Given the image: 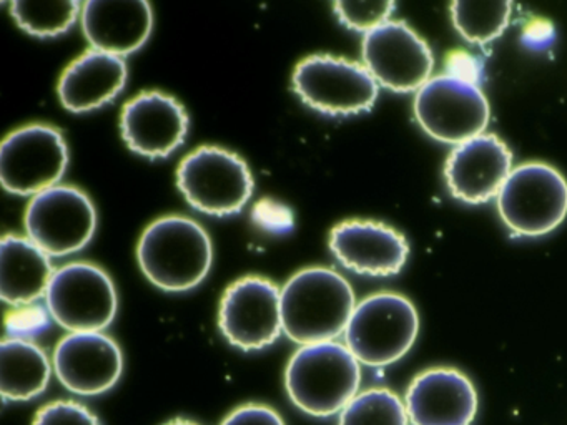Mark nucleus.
Wrapping results in <instances>:
<instances>
[{
	"label": "nucleus",
	"instance_id": "4",
	"mask_svg": "<svg viewBox=\"0 0 567 425\" xmlns=\"http://www.w3.org/2000/svg\"><path fill=\"white\" fill-rule=\"evenodd\" d=\"M417 332L420 314L410 299L396 292H374L358 302L344 341L360 364L383 367L410 352Z\"/></svg>",
	"mask_w": 567,
	"mask_h": 425
},
{
	"label": "nucleus",
	"instance_id": "27",
	"mask_svg": "<svg viewBox=\"0 0 567 425\" xmlns=\"http://www.w3.org/2000/svg\"><path fill=\"white\" fill-rule=\"evenodd\" d=\"M51 312H49L48 305L25 304L19 305V308L12 309L8 315H6V329H8L11 338L25 339L32 335L41 334L51 324Z\"/></svg>",
	"mask_w": 567,
	"mask_h": 425
},
{
	"label": "nucleus",
	"instance_id": "7",
	"mask_svg": "<svg viewBox=\"0 0 567 425\" xmlns=\"http://www.w3.org/2000/svg\"><path fill=\"white\" fill-rule=\"evenodd\" d=\"M177 185L198 211L227 216L247 205L254 193V176L237 153L204 145L182 159Z\"/></svg>",
	"mask_w": 567,
	"mask_h": 425
},
{
	"label": "nucleus",
	"instance_id": "31",
	"mask_svg": "<svg viewBox=\"0 0 567 425\" xmlns=\"http://www.w3.org/2000/svg\"><path fill=\"white\" fill-rule=\"evenodd\" d=\"M165 425H198V424H195V422L182 421V418H177V421L168 422V424H165Z\"/></svg>",
	"mask_w": 567,
	"mask_h": 425
},
{
	"label": "nucleus",
	"instance_id": "21",
	"mask_svg": "<svg viewBox=\"0 0 567 425\" xmlns=\"http://www.w3.org/2000/svg\"><path fill=\"white\" fill-rule=\"evenodd\" d=\"M55 269L32 239L6 235L0 242V296L8 304H32L45 296Z\"/></svg>",
	"mask_w": 567,
	"mask_h": 425
},
{
	"label": "nucleus",
	"instance_id": "16",
	"mask_svg": "<svg viewBox=\"0 0 567 425\" xmlns=\"http://www.w3.org/2000/svg\"><path fill=\"white\" fill-rule=\"evenodd\" d=\"M330 249L344 268L374 278L398 274L410 255V246L400 231L370 219H348L334 226Z\"/></svg>",
	"mask_w": 567,
	"mask_h": 425
},
{
	"label": "nucleus",
	"instance_id": "3",
	"mask_svg": "<svg viewBox=\"0 0 567 425\" xmlns=\"http://www.w3.org/2000/svg\"><path fill=\"white\" fill-rule=\"evenodd\" d=\"M361 367L347 344L337 341L301 345L285 371L288 397L305 414L331 417L358 395Z\"/></svg>",
	"mask_w": 567,
	"mask_h": 425
},
{
	"label": "nucleus",
	"instance_id": "19",
	"mask_svg": "<svg viewBox=\"0 0 567 425\" xmlns=\"http://www.w3.org/2000/svg\"><path fill=\"white\" fill-rule=\"evenodd\" d=\"M82 30L92 49L124 56L147 42L154 12L145 0H89L82 3Z\"/></svg>",
	"mask_w": 567,
	"mask_h": 425
},
{
	"label": "nucleus",
	"instance_id": "22",
	"mask_svg": "<svg viewBox=\"0 0 567 425\" xmlns=\"http://www.w3.org/2000/svg\"><path fill=\"white\" fill-rule=\"evenodd\" d=\"M51 362L34 342L8 338L0 344V392L6 401L39 397L51 381Z\"/></svg>",
	"mask_w": 567,
	"mask_h": 425
},
{
	"label": "nucleus",
	"instance_id": "23",
	"mask_svg": "<svg viewBox=\"0 0 567 425\" xmlns=\"http://www.w3.org/2000/svg\"><path fill=\"white\" fill-rule=\"evenodd\" d=\"M451 19L467 42L484 45L503 35L513 15L511 2H453Z\"/></svg>",
	"mask_w": 567,
	"mask_h": 425
},
{
	"label": "nucleus",
	"instance_id": "10",
	"mask_svg": "<svg viewBox=\"0 0 567 425\" xmlns=\"http://www.w3.org/2000/svg\"><path fill=\"white\" fill-rule=\"evenodd\" d=\"M69 163L61 129L45 123L21 126L0 145V179L14 195H38L58 185Z\"/></svg>",
	"mask_w": 567,
	"mask_h": 425
},
{
	"label": "nucleus",
	"instance_id": "28",
	"mask_svg": "<svg viewBox=\"0 0 567 425\" xmlns=\"http://www.w3.org/2000/svg\"><path fill=\"white\" fill-rule=\"evenodd\" d=\"M32 425H101V422L79 402L58 401L42 407Z\"/></svg>",
	"mask_w": 567,
	"mask_h": 425
},
{
	"label": "nucleus",
	"instance_id": "8",
	"mask_svg": "<svg viewBox=\"0 0 567 425\" xmlns=\"http://www.w3.org/2000/svg\"><path fill=\"white\" fill-rule=\"evenodd\" d=\"M291 83L307 105L333 116L368 112L380 92L363 63L330 53H315L301 60Z\"/></svg>",
	"mask_w": 567,
	"mask_h": 425
},
{
	"label": "nucleus",
	"instance_id": "1",
	"mask_svg": "<svg viewBox=\"0 0 567 425\" xmlns=\"http://www.w3.org/2000/svg\"><path fill=\"white\" fill-rule=\"evenodd\" d=\"M354 308L350 282L323 266L295 272L281 288L284 332L300 345L334 341L347 331Z\"/></svg>",
	"mask_w": 567,
	"mask_h": 425
},
{
	"label": "nucleus",
	"instance_id": "5",
	"mask_svg": "<svg viewBox=\"0 0 567 425\" xmlns=\"http://www.w3.org/2000/svg\"><path fill=\"white\" fill-rule=\"evenodd\" d=\"M497 211L516 235H547L566 219L567 179L547 163H523L504 182Z\"/></svg>",
	"mask_w": 567,
	"mask_h": 425
},
{
	"label": "nucleus",
	"instance_id": "26",
	"mask_svg": "<svg viewBox=\"0 0 567 425\" xmlns=\"http://www.w3.org/2000/svg\"><path fill=\"white\" fill-rule=\"evenodd\" d=\"M394 2H347L338 0L333 3L338 19L358 32H371L377 27L390 20L394 10Z\"/></svg>",
	"mask_w": 567,
	"mask_h": 425
},
{
	"label": "nucleus",
	"instance_id": "17",
	"mask_svg": "<svg viewBox=\"0 0 567 425\" xmlns=\"http://www.w3.org/2000/svg\"><path fill=\"white\" fill-rule=\"evenodd\" d=\"M121 129L128 148L147 158H165L184 143L188 115L174 96L142 92L122 108Z\"/></svg>",
	"mask_w": 567,
	"mask_h": 425
},
{
	"label": "nucleus",
	"instance_id": "12",
	"mask_svg": "<svg viewBox=\"0 0 567 425\" xmlns=\"http://www.w3.org/2000/svg\"><path fill=\"white\" fill-rule=\"evenodd\" d=\"M361 55L378 85L398 93L417 92L434 69L433 50L403 20H388L364 33Z\"/></svg>",
	"mask_w": 567,
	"mask_h": 425
},
{
	"label": "nucleus",
	"instance_id": "20",
	"mask_svg": "<svg viewBox=\"0 0 567 425\" xmlns=\"http://www.w3.org/2000/svg\"><path fill=\"white\" fill-rule=\"evenodd\" d=\"M127 83L122 56L91 49L69 63L59 80V99L71 112H87L112 102Z\"/></svg>",
	"mask_w": 567,
	"mask_h": 425
},
{
	"label": "nucleus",
	"instance_id": "15",
	"mask_svg": "<svg viewBox=\"0 0 567 425\" xmlns=\"http://www.w3.org/2000/svg\"><path fill=\"white\" fill-rule=\"evenodd\" d=\"M124 355L104 332H71L54 351V371L61 384L78 395L111 391L122 375Z\"/></svg>",
	"mask_w": 567,
	"mask_h": 425
},
{
	"label": "nucleus",
	"instance_id": "29",
	"mask_svg": "<svg viewBox=\"0 0 567 425\" xmlns=\"http://www.w3.org/2000/svg\"><path fill=\"white\" fill-rule=\"evenodd\" d=\"M251 219L258 228L275 235L290 232L295 225L293 211L284 203L270 198L255 203Z\"/></svg>",
	"mask_w": 567,
	"mask_h": 425
},
{
	"label": "nucleus",
	"instance_id": "24",
	"mask_svg": "<svg viewBox=\"0 0 567 425\" xmlns=\"http://www.w3.org/2000/svg\"><path fill=\"white\" fill-rule=\"evenodd\" d=\"M82 12L78 0H16L11 15L16 22L35 37H55L68 32Z\"/></svg>",
	"mask_w": 567,
	"mask_h": 425
},
{
	"label": "nucleus",
	"instance_id": "6",
	"mask_svg": "<svg viewBox=\"0 0 567 425\" xmlns=\"http://www.w3.org/2000/svg\"><path fill=\"white\" fill-rule=\"evenodd\" d=\"M414 116L431 138L457 146L484 133L491 108L483 90L473 80L443 73L431 76L417 90Z\"/></svg>",
	"mask_w": 567,
	"mask_h": 425
},
{
	"label": "nucleus",
	"instance_id": "25",
	"mask_svg": "<svg viewBox=\"0 0 567 425\" xmlns=\"http://www.w3.org/2000/svg\"><path fill=\"white\" fill-rule=\"evenodd\" d=\"M338 425H410L406 404L390 388L374 387L358 394L340 412Z\"/></svg>",
	"mask_w": 567,
	"mask_h": 425
},
{
	"label": "nucleus",
	"instance_id": "30",
	"mask_svg": "<svg viewBox=\"0 0 567 425\" xmlns=\"http://www.w3.org/2000/svg\"><path fill=\"white\" fill-rule=\"evenodd\" d=\"M220 425H285V422L268 405L248 404L231 412Z\"/></svg>",
	"mask_w": 567,
	"mask_h": 425
},
{
	"label": "nucleus",
	"instance_id": "13",
	"mask_svg": "<svg viewBox=\"0 0 567 425\" xmlns=\"http://www.w3.org/2000/svg\"><path fill=\"white\" fill-rule=\"evenodd\" d=\"M221 334L235 348L260 351L281 332V289L270 279L247 276L228 286L218 311Z\"/></svg>",
	"mask_w": 567,
	"mask_h": 425
},
{
	"label": "nucleus",
	"instance_id": "14",
	"mask_svg": "<svg viewBox=\"0 0 567 425\" xmlns=\"http://www.w3.org/2000/svg\"><path fill=\"white\" fill-rule=\"evenodd\" d=\"M511 172L513 153L494 133H481L454 146L444 165L447 189L467 205L497 198Z\"/></svg>",
	"mask_w": 567,
	"mask_h": 425
},
{
	"label": "nucleus",
	"instance_id": "2",
	"mask_svg": "<svg viewBox=\"0 0 567 425\" xmlns=\"http://www.w3.org/2000/svg\"><path fill=\"white\" fill-rule=\"evenodd\" d=\"M137 259L144 274L165 291H188L204 281L214 246L204 226L187 216L155 219L142 232Z\"/></svg>",
	"mask_w": 567,
	"mask_h": 425
},
{
	"label": "nucleus",
	"instance_id": "9",
	"mask_svg": "<svg viewBox=\"0 0 567 425\" xmlns=\"http://www.w3.org/2000/svg\"><path fill=\"white\" fill-rule=\"evenodd\" d=\"M52 319L71 332H102L117 314L111 276L92 262H69L55 269L45 292Z\"/></svg>",
	"mask_w": 567,
	"mask_h": 425
},
{
	"label": "nucleus",
	"instance_id": "18",
	"mask_svg": "<svg viewBox=\"0 0 567 425\" xmlns=\"http://www.w3.org/2000/svg\"><path fill=\"white\" fill-rule=\"evenodd\" d=\"M413 425H471L477 412V392L457 369L434 367L411 381L404 397Z\"/></svg>",
	"mask_w": 567,
	"mask_h": 425
},
{
	"label": "nucleus",
	"instance_id": "11",
	"mask_svg": "<svg viewBox=\"0 0 567 425\" xmlns=\"http://www.w3.org/2000/svg\"><path fill=\"white\" fill-rule=\"evenodd\" d=\"M29 239L49 256L81 251L95 232L94 203L75 186L55 185L32 196L25 209Z\"/></svg>",
	"mask_w": 567,
	"mask_h": 425
}]
</instances>
